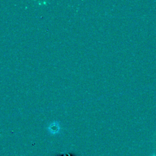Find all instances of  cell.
<instances>
[{
    "label": "cell",
    "instance_id": "1",
    "mask_svg": "<svg viewBox=\"0 0 156 156\" xmlns=\"http://www.w3.org/2000/svg\"><path fill=\"white\" fill-rule=\"evenodd\" d=\"M152 156H156V155H152Z\"/></svg>",
    "mask_w": 156,
    "mask_h": 156
}]
</instances>
